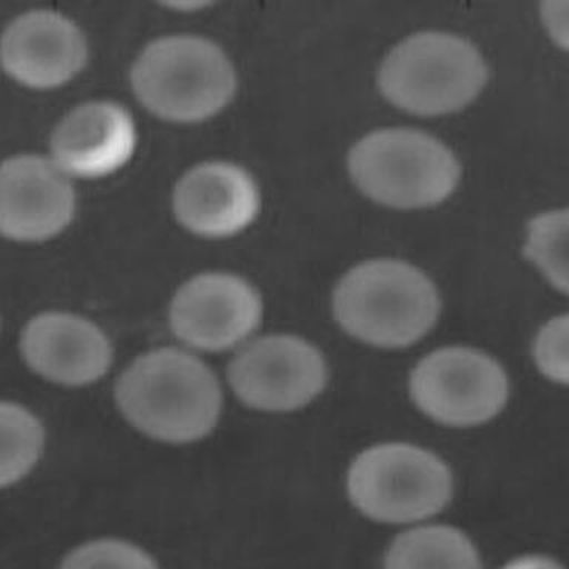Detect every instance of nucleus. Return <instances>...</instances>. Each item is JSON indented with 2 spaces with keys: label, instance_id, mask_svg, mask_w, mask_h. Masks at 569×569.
<instances>
[{
  "label": "nucleus",
  "instance_id": "obj_1",
  "mask_svg": "<svg viewBox=\"0 0 569 569\" xmlns=\"http://www.w3.org/2000/svg\"><path fill=\"white\" fill-rule=\"evenodd\" d=\"M114 400L133 429L172 445L207 438L222 408L216 373L198 356L177 347L138 356L116 381Z\"/></svg>",
  "mask_w": 569,
  "mask_h": 569
},
{
  "label": "nucleus",
  "instance_id": "obj_2",
  "mask_svg": "<svg viewBox=\"0 0 569 569\" xmlns=\"http://www.w3.org/2000/svg\"><path fill=\"white\" fill-rule=\"evenodd\" d=\"M337 322L368 345L399 349L435 327L439 293L420 269L398 260H372L347 271L333 291Z\"/></svg>",
  "mask_w": 569,
  "mask_h": 569
},
{
  "label": "nucleus",
  "instance_id": "obj_3",
  "mask_svg": "<svg viewBox=\"0 0 569 569\" xmlns=\"http://www.w3.org/2000/svg\"><path fill=\"white\" fill-rule=\"evenodd\" d=\"M131 84L151 113L169 122L196 123L229 104L238 78L217 43L178 34L147 44L133 62Z\"/></svg>",
  "mask_w": 569,
  "mask_h": 569
},
{
  "label": "nucleus",
  "instance_id": "obj_4",
  "mask_svg": "<svg viewBox=\"0 0 569 569\" xmlns=\"http://www.w3.org/2000/svg\"><path fill=\"white\" fill-rule=\"evenodd\" d=\"M488 80L482 53L469 40L440 31L409 36L385 58L382 96L408 113L440 116L469 106Z\"/></svg>",
  "mask_w": 569,
  "mask_h": 569
},
{
  "label": "nucleus",
  "instance_id": "obj_5",
  "mask_svg": "<svg viewBox=\"0 0 569 569\" xmlns=\"http://www.w3.org/2000/svg\"><path fill=\"white\" fill-rule=\"evenodd\" d=\"M355 184L387 207L418 209L443 202L460 181V163L438 138L416 129H381L349 153Z\"/></svg>",
  "mask_w": 569,
  "mask_h": 569
},
{
  "label": "nucleus",
  "instance_id": "obj_6",
  "mask_svg": "<svg viewBox=\"0 0 569 569\" xmlns=\"http://www.w3.org/2000/svg\"><path fill=\"white\" fill-rule=\"evenodd\" d=\"M350 500L368 518L409 523L448 505L452 476L438 456L408 443L377 445L359 453L347 475Z\"/></svg>",
  "mask_w": 569,
  "mask_h": 569
},
{
  "label": "nucleus",
  "instance_id": "obj_7",
  "mask_svg": "<svg viewBox=\"0 0 569 569\" xmlns=\"http://www.w3.org/2000/svg\"><path fill=\"white\" fill-rule=\"evenodd\" d=\"M413 402L447 426L482 425L509 398V378L491 356L469 347H445L426 356L409 381Z\"/></svg>",
  "mask_w": 569,
  "mask_h": 569
},
{
  "label": "nucleus",
  "instance_id": "obj_8",
  "mask_svg": "<svg viewBox=\"0 0 569 569\" xmlns=\"http://www.w3.org/2000/svg\"><path fill=\"white\" fill-rule=\"evenodd\" d=\"M327 381L322 353L309 341L283 333L247 342L229 365L234 395L258 411L305 408L322 393Z\"/></svg>",
  "mask_w": 569,
  "mask_h": 569
},
{
  "label": "nucleus",
  "instance_id": "obj_9",
  "mask_svg": "<svg viewBox=\"0 0 569 569\" xmlns=\"http://www.w3.org/2000/svg\"><path fill=\"white\" fill-rule=\"evenodd\" d=\"M262 301L248 280L230 273H202L178 289L169 325L193 349L224 351L247 341L260 327Z\"/></svg>",
  "mask_w": 569,
  "mask_h": 569
},
{
  "label": "nucleus",
  "instance_id": "obj_10",
  "mask_svg": "<svg viewBox=\"0 0 569 569\" xmlns=\"http://www.w3.org/2000/svg\"><path fill=\"white\" fill-rule=\"evenodd\" d=\"M76 211L69 176L53 160L16 156L0 169V230L17 242H42L61 233Z\"/></svg>",
  "mask_w": 569,
  "mask_h": 569
},
{
  "label": "nucleus",
  "instance_id": "obj_11",
  "mask_svg": "<svg viewBox=\"0 0 569 569\" xmlns=\"http://www.w3.org/2000/svg\"><path fill=\"white\" fill-rule=\"evenodd\" d=\"M22 358L56 385L84 387L100 381L113 363V346L98 325L66 311H44L27 322Z\"/></svg>",
  "mask_w": 569,
  "mask_h": 569
},
{
  "label": "nucleus",
  "instance_id": "obj_12",
  "mask_svg": "<svg viewBox=\"0 0 569 569\" xmlns=\"http://www.w3.org/2000/svg\"><path fill=\"white\" fill-rule=\"evenodd\" d=\"M0 58L4 71L18 83L52 89L80 73L88 61V42L70 18L38 9L9 22Z\"/></svg>",
  "mask_w": 569,
  "mask_h": 569
},
{
  "label": "nucleus",
  "instance_id": "obj_13",
  "mask_svg": "<svg viewBox=\"0 0 569 569\" xmlns=\"http://www.w3.org/2000/svg\"><path fill=\"white\" fill-rule=\"evenodd\" d=\"M177 220L203 238H229L247 229L260 209V191L243 168L204 162L177 182L172 198Z\"/></svg>",
  "mask_w": 569,
  "mask_h": 569
},
{
  "label": "nucleus",
  "instance_id": "obj_14",
  "mask_svg": "<svg viewBox=\"0 0 569 569\" xmlns=\"http://www.w3.org/2000/svg\"><path fill=\"white\" fill-rule=\"evenodd\" d=\"M137 132L132 116L111 101L76 107L53 129L51 154L67 176L100 178L131 159Z\"/></svg>",
  "mask_w": 569,
  "mask_h": 569
},
{
  "label": "nucleus",
  "instance_id": "obj_15",
  "mask_svg": "<svg viewBox=\"0 0 569 569\" xmlns=\"http://www.w3.org/2000/svg\"><path fill=\"white\" fill-rule=\"evenodd\" d=\"M385 569H482L478 549L460 529L425 525L391 542Z\"/></svg>",
  "mask_w": 569,
  "mask_h": 569
},
{
  "label": "nucleus",
  "instance_id": "obj_16",
  "mask_svg": "<svg viewBox=\"0 0 569 569\" xmlns=\"http://www.w3.org/2000/svg\"><path fill=\"white\" fill-rule=\"evenodd\" d=\"M0 485L11 487L27 478L42 457L47 433L42 421L17 402L0 405Z\"/></svg>",
  "mask_w": 569,
  "mask_h": 569
},
{
  "label": "nucleus",
  "instance_id": "obj_17",
  "mask_svg": "<svg viewBox=\"0 0 569 569\" xmlns=\"http://www.w3.org/2000/svg\"><path fill=\"white\" fill-rule=\"evenodd\" d=\"M523 252L555 288L569 293V208L532 218Z\"/></svg>",
  "mask_w": 569,
  "mask_h": 569
},
{
  "label": "nucleus",
  "instance_id": "obj_18",
  "mask_svg": "<svg viewBox=\"0 0 569 569\" xmlns=\"http://www.w3.org/2000/svg\"><path fill=\"white\" fill-rule=\"evenodd\" d=\"M60 569H159L156 560L132 542L102 538L76 547Z\"/></svg>",
  "mask_w": 569,
  "mask_h": 569
},
{
  "label": "nucleus",
  "instance_id": "obj_19",
  "mask_svg": "<svg viewBox=\"0 0 569 569\" xmlns=\"http://www.w3.org/2000/svg\"><path fill=\"white\" fill-rule=\"evenodd\" d=\"M533 358L546 377L569 386V315L558 316L541 328L533 345Z\"/></svg>",
  "mask_w": 569,
  "mask_h": 569
},
{
  "label": "nucleus",
  "instance_id": "obj_20",
  "mask_svg": "<svg viewBox=\"0 0 569 569\" xmlns=\"http://www.w3.org/2000/svg\"><path fill=\"white\" fill-rule=\"evenodd\" d=\"M541 18L546 30L556 44L569 51V2L568 0H549L541 3Z\"/></svg>",
  "mask_w": 569,
  "mask_h": 569
},
{
  "label": "nucleus",
  "instance_id": "obj_21",
  "mask_svg": "<svg viewBox=\"0 0 569 569\" xmlns=\"http://www.w3.org/2000/svg\"><path fill=\"white\" fill-rule=\"evenodd\" d=\"M501 569H565L558 560L547 558V556H522L513 559Z\"/></svg>",
  "mask_w": 569,
  "mask_h": 569
}]
</instances>
